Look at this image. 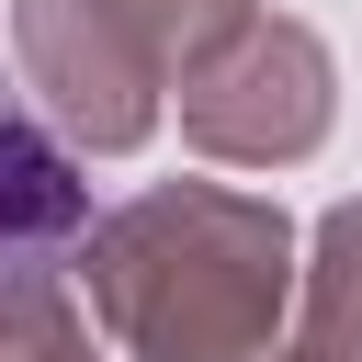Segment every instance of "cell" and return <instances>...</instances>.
<instances>
[{
	"mask_svg": "<svg viewBox=\"0 0 362 362\" xmlns=\"http://www.w3.org/2000/svg\"><path fill=\"white\" fill-rule=\"evenodd\" d=\"M79 294L124 362H272L294 305V226L226 181H158L79 238Z\"/></svg>",
	"mask_w": 362,
	"mask_h": 362,
	"instance_id": "1",
	"label": "cell"
},
{
	"mask_svg": "<svg viewBox=\"0 0 362 362\" xmlns=\"http://www.w3.org/2000/svg\"><path fill=\"white\" fill-rule=\"evenodd\" d=\"M328 45L305 23H249L215 68L181 79V136L226 170H283L328 136Z\"/></svg>",
	"mask_w": 362,
	"mask_h": 362,
	"instance_id": "2",
	"label": "cell"
},
{
	"mask_svg": "<svg viewBox=\"0 0 362 362\" xmlns=\"http://www.w3.org/2000/svg\"><path fill=\"white\" fill-rule=\"evenodd\" d=\"M11 57H23V102L102 158L158 124V57L102 0H11Z\"/></svg>",
	"mask_w": 362,
	"mask_h": 362,
	"instance_id": "3",
	"label": "cell"
},
{
	"mask_svg": "<svg viewBox=\"0 0 362 362\" xmlns=\"http://www.w3.org/2000/svg\"><path fill=\"white\" fill-rule=\"evenodd\" d=\"M305 362H362V204H339L317 226V260H305V328H294Z\"/></svg>",
	"mask_w": 362,
	"mask_h": 362,
	"instance_id": "4",
	"label": "cell"
},
{
	"mask_svg": "<svg viewBox=\"0 0 362 362\" xmlns=\"http://www.w3.org/2000/svg\"><path fill=\"white\" fill-rule=\"evenodd\" d=\"M147 57H158V79H192V68H215L249 23H260V0H102Z\"/></svg>",
	"mask_w": 362,
	"mask_h": 362,
	"instance_id": "5",
	"label": "cell"
},
{
	"mask_svg": "<svg viewBox=\"0 0 362 362\" xmlns=\"http://www.w3.org/2000/svg\"><path fill=\"white\" fill-rule=\"evenodd\" d=\"M0 362H90V317L68 305L57 260H11V317H0Z\"/></svg>",
	"mask_w": 362,
	"mask_h": 362,
	"instance_id": "6",
	"label": "cell"
},
{
	"mask_svg": "<svg viewBox=\"0 0 362 362\" xmlns=\"http://www.w3.org/2000/svg\"><path fill=\"white\" fill-rule=\"evenodd\" d=\"M11 204H23V249H11V260H45V238L79 215L68 158H57V136H45V113H34V102L11 113ZM79 226H90V215H79Z\"/></svg>",
	"mask_w": 362,
	"mask_h": 362,
	"instance_id": "7",
	"label": "cell"
},
{
	"mask_svg": "<svg viewBox=\"0 0 362 362\" xmlns=\"http://www.w3.org/2000/svg\"><path fill=\"white\" fill-rule=\"evenodd\" d=\"M283 362H305V351H283Z\"/></svg>",
	"mask_w": 362,
	"mask_h": 362,
	"instance_id": "8",
	"label": "cell"
}]
</instances>
